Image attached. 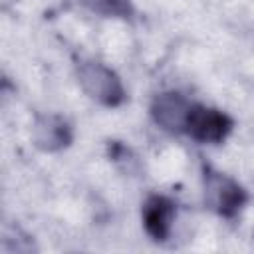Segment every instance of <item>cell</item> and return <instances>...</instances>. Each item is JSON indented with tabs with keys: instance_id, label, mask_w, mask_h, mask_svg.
Masks as SVG:
<instances>
[{
	"instance_id": "1",
	"label": "cell",
	"mask_w": 254,
	"mask_h": 254,
	"mask_svg": "<svg viewBox=\"0 0 254 254\" xmlns=\"http://www.w3.org/2000/svg\"><path fill=\"white\" fill-rule=\"evenodd\" d=\"M202 183H204V202L218 216L234 218L248 202V192L244 190V187L224 173L204 167Z\"/></svg>"
},
{
	"instance_id": "2",
	"label": "cell",
	"mask_w": 254,
	"mask_h": 254,
	"mask_svg": "<svg viewBox=\"0 0 254 254\" xmlns=\"http://www.w3.org/2000/svg\"><path fill=\"white\" fill-rule=\"evenodd\" d=\"M77 81L91 99L105 107H117L125 101V87L119 75L101 62H81Z\"/></svg>"
},
{
	"instance_id": "3",
	"label": "cell",
	"mask_w": 254,
	"mask_h": 254,
	"mask_svg": "<svg viewBox=\"0 0 254 254\" xmlns=\"http://www.w3.org/2000/svg\"><path fill=\"white\" fill-rule=\"evenodd\" d=\"M232 127H234V121L224 111L192 103L185 133L198 143L214 145V143H222L232 131Z\"/></svg>"
},
{
	"instance_id": "4",
	"label": "cell",
	"mask_w": 254,
	"mask_h": 254,
	"mask_svg": "<svg viewBox=\"0 0 254 254\" xmlns=\"http://www.w3.org/2000/svg\"><path fill=\"white\" fill-rule=\"evenodd\" d=\"M192 103L179 91H165L151 103L153 121L167 133H185Z\"/></svg>"
},
{
	"instance_id": "5",
	"label": "cell",
	"mask_w": 254,
	"mask_h": 254,
	"mask_svg": "<svg viewBox=\"0 0 254 254\" xmlns=\"http://www.w3.org/2000/svg\"><path fill=\"white\" fill-rule=\"evenodd\" d=\"M32 141L40 151L56 153L69 147L73 141V129L62 115H40L32 125Z\"/></svg>"
},
{
	"instance_id": "6",
	"label": "cell",
	"mask_w": 254,
	"mask_h": 254,
	"mask_svg": "<svg viewBox=\"0 0 254 254\" xmlns=\"http://www.w3.org/2000/svg\"><path fill=\"white\" fill-rule=\"evenodd\" d=\"M175 202L163 194H153L145 200L143 204V226L147 230V234L157 240L163 242L169 238L171 230H173V222H175Z\"/></svg>"
},
{
	"instance_id": "7",
	"label": "cell",
	"mask_w": 254,
	"mask_h": 254,
	"mask_svg": "<svg viewBox=\"0 0 254 254\" xmlns=\"http://www.w3.org/2000/svg\"><path fill=\"white\" fill-rule=\"evenodd\" d=\"M85 8L101 16L113 18H129L133 14L131 0H81Z\"/></svg>"
}]
</instances>
